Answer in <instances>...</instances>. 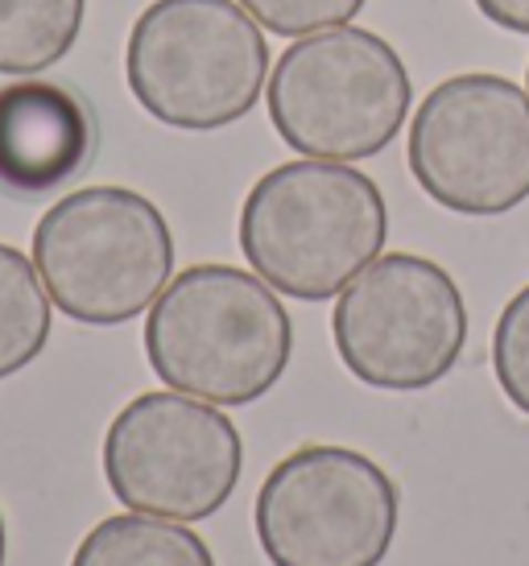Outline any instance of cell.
<instances>
[{"mask_svg": "<svg viewBox=\"0 0 529 566\" xmlns=\"http://www.w3.org/2000/svg\"><path fill=\"white\" fill-rule=\"evenodd\" d=\"M264 30L281 38H311V33L352 25L369 0H240Z\"/></svg>", "mask_w": 529, "mask_h": 566, "instance_id": "obj_15", "label": "cell"}, {"mask_svg": "<svg viewBox=\"0 0 529 566\" xmlns=\"http://www.w3.org/2000/svg\"><path fill=\"white\" fill-rule=\"evenodd\" d=\"M87 0H0V75L30 80L79 42Z\"/></svg>", "mask_w": 529, "mask_h": 566, "instance_id": "obj_12", "label": "cell"}, {"mask_svg": "<svg viewBox=\"0 0 529 566\" xmlns=\"http://www.w3.org/2000/svg\"><path fill=\"white\" fill-rule=\"evenodd\" d=\"M71 566H216V558L183 521L116 513L79 542Z\"/></svg>", "mask_w": 529, "mask_h": 566, "instance_id": "obj_11", "label": "cell"}, {"mask_svg": "<svg viewBox=\"0 0 529 566\" xmlns=\"http://www.w3.org/2000/svg\"><path fill=\"white\" fill-rule=\"evenodd\" d=\"M92 104L66 83L17 80L0 87V190L13 199H46L92 166Z\"/></svg>", "mask_w": 529, "mask_h": 566, "instance_id": "obj_10", "label": "cell"}, {"mask_svg": "<svg viewBox=\"0 0 529 566\" xmlns=\"http://www.w3.org/2000/svg\"><path fill=\"white\" fill-rule=\"evenodd\" d=\"M33 269L66 318L121 327L170 285V223L141 190H71L33 228Z\"/></svg>", "mask_w": 529, "mask_h": 566, "instance_id": "obj_4", "label": "cell"}, {"mask_svg": "<svg viewBox=\"0 0 529 566\" xmlns=\"http://www.w3.org/2000/svg\"><path fill=\"white\" fill-rule=\"evenodd\" d=\"M409 71L373 30L298 38L269 71L264 104L278 137L302 158L360 161L390 149L409 116Z\"/></svg>", "mask_w": 529, "mask_h": 566, "instance_id": "obj_5", "label": "cell"}, {"mask_svg": "<svg viewBox=\"0 0 529 566\" xmlns=\"http://www.w3.org/2000/svg\"><path fill=\"white\" fill-rule=\"evenodd\" d=\"M409 174L455 216H505L529 199V92L492 71L443 80L414 112Z\"/></svg>", "mask_w": 529, "mask_h": 566, "instance_id": "obj_8", "label": "cell"}, {"mask_svg": "<svg viewBox=\"0 0 529 566\" xmlns=\"http://www.w3.org/2000/svg\"><path fill=\"white\" fill-rule=\"evenodd\" d=\"M125 80L157 125L216 133L257 108L269 42L240 0H154L128 30Z\"/></svg>", "mask_w": 529, "mask_h": 566, "instance_id": "obj_3", "label": "cell"}, {"mask_svg": "<svg viewBox=\"0 0 529 566\" xmlns=\"http://www.w3.org/2000/svg\"><path fill=\"white\" fill-rule=\"evenodd\" d=\"M526 92H529V71H526Z\"/></svg>", "mask_w": 529, "mask_h": 566, "instance_id": "obj_18", "label": "cell"}, {"mask_svg": "<svg viewBox=\"0 0 529 566\" xmlns=\"http://www.w3.org/2000/svg\"><path fill=\"white\" fill-rule=\"evenodd\" d=\"M4 554H9V534H4V517H0V566H4Z\"/></svg>", "mask_w": 529, "mask_h": 566, "instance_id": "obj_17", "label": "cell"}, {"mask_svg": "<svg viewBox=\"0 0 529 566\" xmlns=\"http://www.w3.org/2000/svg\"><path fill=\"white\" fill-rule=\"evenodd\" d=\"M397 513V484L376 459L311 442L264 475L257 542L273 566H381Z\"/></svg>", "mask_w": 529, "mask_h": 566, "instance_id": "obj_7", "label": "cell"}, {"mask_svg": "<svg viewBox=\"0 0 529 566\" xmlns=\"http://www.w3.org/2000/svg\"><path fill=\"white\" fill-rule=\"evenodd\" d=\"M492 368L505 397L529 418V285L505 302L492 331Z\"/></svg>", "mask_w": 529, "mask_h": 566, "instance_id": "obj_14", "label": "cell"}, {"mask_svg": "<svg viewBox=\"0 0 529 566\" xmlns=\"http://www.w3.org/2000/svg\"><path fill=\"white\" fill-rule=\"evenodd\" d=\"M145 356L166 389L249 406L290 368L294 323L273 285L236 265H190L145 318Z\"/></svg>", "mask_w": 529, "mask_h": 566, "instance_id": "obj_2", "label": "cell"}, {"mask_svg": "<svg viewBox=\"0 0 529 566\" xmlns=\"http://www.w3.org/2000/svg\"><path fill=\"white\" fill-rule=\"evenodd\" d=\"M245 468V442L224 406L178 389L133 397L104 434V475L128 513L203 521L219 513Z\"/></svg>", "mask_w": 529, "mask_h": 566, "instance_id": "obj_9", "label": "cell"}, {"mask_svg": "<svg viewBox=\"0 0 529 566\" xmlns=\"http://www.w3.org/2000/svg\"><path fill=\"white\" fill-rule=\"evenodd\" d=\"M390 240L385 195L352 161L302 158L257 178L240 207V252L286 298H340Z\"/></svg>", "mask_w": 529, "mask_h": 566, "instance_id": "obj_1", "label": "cell"}, {"mask_svg": "<svg viewBox=\"0 0 529 566\" xmlns=\"http://www.w3.org/2000/svg\"><path fill=\"white\" fill-rule=\"evenodd\" d=\"M476 9L500 30L529 33V0H476Z\"/></svg>", "mask_w": 529, "mask_h": 566, "instance_id": "obj_16", "label": "cell"}, {"mask_svg": "<svg viewBox=\"0 0 529 566\" xmlns=\"http://www.w3.org/2000/svg\"><path fill=\"white\" fill-rule=\"evenodd\" d=\"M50 344V294L33 256L0 244V380L30 368Z\"/></svg>", "mask_w": 529, "mask_h": 566, "instance_id": "obj_13", "label": "cell"}, {"mask_svg": "<svg viewBox=\"0 0 529 566\" xmlns=\"http://www.w3.org/2000/svg\"><path fill=\"white\" fill-rule=\"evenodd\" d=\"M331 335L360 385L418 394L464 356L467 306L443 265L414 252H381L340 294Z\"/></svg>", "mask_w": 529, "mask_h": 566, "instance_id": "obj_6", "label": "cell"}]
</instances>
